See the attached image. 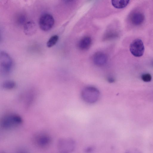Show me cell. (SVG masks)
<instances>
[{"mask_svg": "<svg viewBox=\"0 0 153 153\" xmlns=\"http://www.w3.org/2000/svg\"><path fill=\"white\" fill-rule=\"evenodd\" d=\"M100 93L96 88L88 86L83 89L81 92V97L85 102L89 103H93L98 100Z\"/></svg>", "mask_w": 153, "mask_h": 153, "instance_id": "cell-3", "label": "cell"}, {"mask_svg": "<svg viewBox=\"0 0 153 153\" xmlns=\"http://www.w3.org/2000/svg\"><path fill=\"white\" fill-rule=\"evenodd\" d=\"M23 122V119L19 115L14 113H10L2 116L0 124L2 128L10 130L19 126Z\"/></svg>", "mask_w": 153, "mask_h": 153, "instance_id": "cell-1", "label": "cell"}, {"mask_svg": "<svg viewBox=\"0 0 153 153\" xmlns=\"http://www.w3.org/2000/svg\"><path fill=\"white\" fill-rule=\"evenodd\" d=\"M144 47L142 40L137 39L134 40L130 44L129 50L131 53L134 56H142L144 51Z\"/></svg>", "mask_w": 153, "mask_h": 153, "instance_id": "cell-7", "label": "cell"}, {"mask_svg": "<svg viewBox=\"0 0 153 153\" xmlns=\"http://www.w3.org/2000/svg\"><path fill=\"white\" fill-rule=\"evenodd\" d=\"M0 72L3 75H8L13 66V61L9 55L4 51H2L0 54Z\"/></svg>", "mask_w": 153, "mask_h": 153, "instance_id": "cell-4", "label": "cell"}, {"mask_svg": "<svg viewBox=\"0 0 153 153\" xmlns=\"http://www.w3.org/2000/svg\"><path fill=\"white\" fill-rule=\"evenodd\" d=\"M108 59L107 55L101 51L95 53L93 56V62L94 64L97 66H100L105 65Z\"/></svg>", "mask_w": 153, "mask_h": 153, "instance_id": "cell-8", "label": "cell"}, {"mask_svg": "<svg viewBox=\"0 0 153 153\" xmlns=\"http://www.w3.org/2000/svg\"><path fill=\"white\" fill-rule=\"evenodd\" d=\"M92 42V39L90 37L85 36L79 40L78 43V46L82 50H86L91 46Z\"/></svg>", "mask_w": 153, "mask_h": 153, "instance_id": "cell-11", "label": "cell"}, {"mask_svg": "<svg viewBox=\"0 0 153 153\" xmlns=\"http://www.w3.org/2000/svg\"><path fill=\"white\" fill-rule=\"evenodd\" d=\"M16 82L12 80H7L4 81L2 84L3 88L7 90H11L14 88L16 87Z\"/></svg>", "mask_w": 153, "mask_h": 153, "instance_id": "cell-13", "label": "cell"}, {"mask_svg": "<svg viewBox=\"0 0 153 153\" xmlns=\"http://www.w3.org/2000/svg\"><path fill=\"white\" fill-rule=\"evenodd\" d=\"M37 30L36 25L33 21H28L24 25V32L27 36H30L33 35L36 32Z\"/></svg>", "mask_w": 153, "mask_h": 153, "instance_id": "cell-9", "label": "cell"}, {"mask_svg": "<svg viewBox=\"0 0 153 153\" xmlns=\"http://www.w3.org/2000/svg\"><path fill=\"white\" fill-rule=\"evenodd\" d=\"M107 80L110 83H112L115 81L114 79L111 77H108V78Z\"/></svg>", "mask_w": 153, "mask_h": 153, "instance_id": "cell-18", "label": "cell"}, {"mask_svg": "<svg viewBox=\"0 0 153 153\" xmlns=\"http://www.w3.org/2000/svg\"><path fill=\"white\" fill-rule=\"evenodd\" d=\"M54 24L53 16L50 14L45 13L42 15L39 20V25L40 29L47 31L50 30Z\"/></svg>", "mask_w": 153, "mask_h": 153, "instance_id": "cell-6", "label": "cell"}, {"mask_svg": "<svg viewBox=\"0 0 153 153\" xmlns=\"http://www.w3.org/2000/svg\"><path fill=\"white\" fill-rule=\"evenodd\" d=\"M66 3H70L76 0H63Z\"/></svg>", "mask_w": 153, "mask_h": 153, "instance_id": "cell-19", "label": "cell"}, {"mask_svg": "<svg viewBox=\"0 0 153 153\" xmlns=\"http://www.w3.org/2000/svg\"><path fill=\"white\" fill-rule=\"evenodd\" d=\"M52 138L50 136L44 132H37L33 135L32 141L36 147L41 149L48 148L51 145Z\"/></svg>", "mask_w": 153, "mask_h": 153, "instance_id": "cell-2", "label": "cell"}, {"mask_svg": "<svg viewBox=\"0 0 153 153\" xmlns=\"http://www.w3.org/2000/svg\"><path fill=\"white\" fill-rule=\"evenodd\" d=\"M59 39L57 35H54L51 36L48 41L47 45L48 48H51L54 46L57 42Z\"/></svg>", "mask_w": 153, "mask_h": 153, "instance_id": "cell-15", "label": "cell"}, {"mask_svg": "<svg viewBox=\"0 0 153 153\" xmlns=\"http://www.w3.org/2000/svg\"><path fill=\"white\" fill-rule=\"evenodd\" d=\"M118 36V34L116 32L114 31H110L106 32L104 35L103 40L107 41L113 39Z\"/></svg>", "mask_w": 153, "mask_h": 153, "instance_id": "cell-14", "label": "cell"}, {"mask_svg": "<svg viewBox=\"0 0 153 153\" xmlns=\"http://www.w3.org/2000/svg\"><path fill=\"white\" fill-rule=\"evenodd\" d=\"M144 19V15L139 12H134L130 16V20L131 22L135 25L141 24L143 22Z\"/></svg>", "mask_w": 153, "mask_h": 153, "instance_id": "cell-10", "label": "cell"}, {"mask_svg": "<svg viewBox=\"0 0 153 153\" xmlns=\"http://www.w3.org/2000/svg\"><path fill=\"white\" fill-rule=\"evenodd\" d=\"M130 0H111L112 5L117 9L126 7L128 4Z\"/></svg>", "mask_w": 153, "mask_h": 153, "instance_id": "cell-12", "label": "cell"}, {"mask_svg": "<svg viewBox=\"0 0 153 153\" xmlns=\"http://www.w3.org/2000/svg\"><path fill=\"white\" fill-rule=\"evenodd\" d=\"M25 17L23 16H20L18 18V22L20 24H23L25 21Z\"/></svg>", "mask_w": 153, "mask_h": 153, "instance_id": "cell-17", "label": "cell"}, {"mask_svg": "<svg viewBox=\"0 0 153 153\" xmlns=\"http://www.w3.org/2000/svg\"><path fill=\"white\" fill-rule=\"evenodd\" d=\"M57 146L60 152L69 153L73 151L75 149V143L74 140L71 139L63 138L58 140Z\"/></svg>", "mask_w": 153, "mask_h": 153, "instance_id": "cell-5", "label": "cell"}, {"mask_svg": "<svg viewBox=\"0 0 153 153\" xmlns=\"http://www.w3.org/2000/svg\"><path fill=\"white\" fill-rule=\"evenodd\" d=\"M141 79L145 82H149L152 79V76L148 73L144 74L142 75Z\"/></svg>", "mask_w": 153, "mask_h": 153, "instance_id": "cell-16", "label": "cell"}]
</instances>
